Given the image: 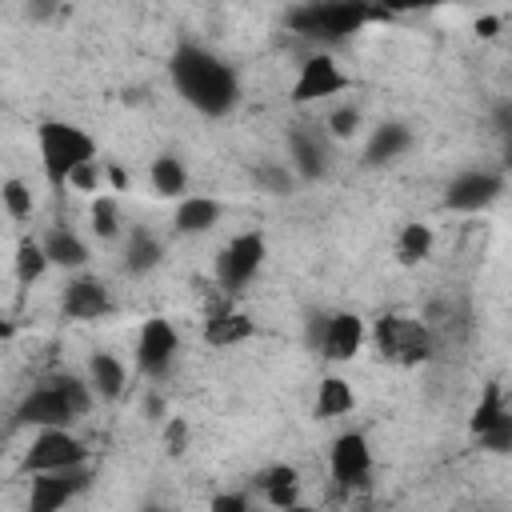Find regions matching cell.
I'll return each mask as SVG.
<instances>
[{
  "instance_id": "6da1fadb",
  "label": "cell",
  "mask_w": 512,
  "mask_h": 512,
  "mask_svg": "<svg viewBox=\"0 0 512 512\" xmlns=\"http://www.w3.org/2000/svg\"><path fill=\"white\" fill-rule=\"evenodd\" d=\"M168 80H172L176 96L208 120H220V116L236 112V104H240L236 68L204 44H192V40L176 44V52L168 56Z\"/></svg>"
},
{
  "instance_id": "7a4b0ae2",
  "label": "cell",
  "mask_w": 512,
  "mask_h": 512,
  "mask_svg": "<svg viewBox=\"0 0 512 512\" xmlns=\"http://www.w3.org/2000/svg\"><path fill=\"white\" fill-rule=\"evenodd\" d=\"M92 384L88 376L76 372H56L40 384H32V392H24V400L16 404V424H32V428H52L64 424L72 428L76 420H84L92 412Z\"/></svg>"
},
{
  "instance_id": "3957f363",
  "label": "cell",
  "mask_w": 512,
  "mask_h": 512,
  "mask_svg": "<svg viewBox=\"0 0 512 512\" xmlns=\"http://www.w3.org/2000/svg\"><path fill=\"white\" fill-rule=\"evenodd\" d=\"M372 20H388V12L376 0H308L288 12L292 32H300L308 40H324V44L348 40Z\"/></svg>"
},
{
  "instance_id": "277c9868",
  "label": "cell",
  "mask_w": 512,
  "mask_h": 512,
  "mask_svg": "<svg viewBox=\"0 0 512 512\" xmlns=\"http://www.w3.org/2000/svg\"><path fill=\"white\" fill-rule=\"evenodd\" d=\"M36 152H40L44 180H48L52 188H64L68 176H72V168L96 156V140H92L80 124H68V120H40V124H36Z\"/></svg>"
},
{
  "instance_id": "5b68a950",
  "label": "cell",
  "mask_w": 512,
  "mask_h": 512,
  "mask_svg": "<svg viewBox=\"0 0 512 512\" xmlns=\"http://www.w3.org/2000/svg\"><path fill=\"white\" fill-rule=\"evenodd\" d=\"M372 344L376 352L388 360V364H400V368H416V364H428L432 352H436V340H432V328L416 316H400V312H388L376 320L372 328Z\"/></svg>"
},
{
  "instance_id": "8992f818",
  "label": "cell",
  "mask_w": 512,
  "mask_h": 512,
  "mask_svg": "<svg viewBox=\"0 0 512 512\" xmlns=\"http://www.w3.org/2000/svg\"><path fill=\"white\" fill-rule=\"evenodd\" d=\"M264 256H268V240L264 232H236L220 252H216V288L220 296H240L256 272L264 268Z\"/></svg>"
},
{
  "instance_id": "52a82bcc",
  "label": "cell",
  "mask_w": 512,
  "mask_h": 512,
  "mask_svg": "<svg viewBox=\"0 0 512 512\" xmlns=\"http://www.w3.org/2000/svg\"><path fill=\"white\" fill-rule=\"evenodd\" d=\"M92 456V448L64 424H52V428H36L24 460H20V472H48V468H68V464H84Z\"/></svg>"
},
{
  "instance_id": "ba28073f",
  "label": "cell",
  "mask_w": 512,
  "mask_h": 512,
  "mask_svg": "<svg viewBox=\"0 0 512 512\" xmlns=\"http://www.w3.org/2000/svg\"><path fill=\"white\" fill-rule=\"evenodd\" d=\"M468 424H472V436L480 440L484 452H496V456L512 452V408H508V396H504L500 380L484 384Z\"/></svg>"
},
{
  "instance_id": "9c48e42d",
  "label": "cell",
  "mask_w": 512,
  "mask_h": 512,
  "mask_svg": "<svg viewBox=\"0 0 512 512\" xmlns=\"http://www.w3.org/2000/svg\"><path fill=\"white\" fill-rule=\"evenodd\" d=\"M176 356H180L176 324L164 320V316H148L140 324V336H136V372L148 376V380H160V376H168Z\"/></svg>"
},
{
  "instance_id": "30bf717a",
  "label": "cell",
  "mask_w": 512,
  "mask_h": 512,
  "mask_svg": "<svg viewBox=\"0 0 512 512\" xmlns=\"http://www.w3.org/2000/svg\"><path fill=\"white\" fill-rule=\"evenodd\" d=\"M364 336H368V328L356 312H332V316L312 320V344L328 364H348L360 352Z\"/></svg>"
},
{
  "instance_id": "8fae6325",
  "label": "cell",
  "mask_w": 512,
  "mask_h": 512,
  "mask_svg": "<svg viewBox=\"0 0 512 512\" xmlns=\"http://www.w3.org/2000/svg\"><path fill=\"white\" fill-rule=\"evenodd\" d=\"M88 484H92V468H88V460H84V464H68V468L32 472L28 508H32V512H56V508L72 504Z\"/></svg>"
},
{
  "instance_id": "7c38bea8",
  "label": "cell",
  "mask_w": 512,
  "mask_h": 512,
  "mask_svg": "<svg viewBox=\"0 0 512 512\" xmlns=\"http://www.w3.org/2000/svg\"><path fill=\"white\" fill-rule=\"evenodd\" d=\"M344 88H352V80L344 76V68L336 64V56L312 52V56H304V64H300L288 100H292V104H316V100L340 96Z\"/></svg>"
},
{
  "instance_id": "4fadbf2b",
  "label": "cell",
  "mask_w": 512,
  "mask_h": 512,
  "mask_svg": "<svg viewBox=\"0 0 512 512\" xmlns=\"http://www.w3.org/2000/svg\"><path fill=\"white\" fill-rule=\"evenodd\" d=\"M504 184H508L504 172H492V168L456 172L444 188V208L448 212H484L504 196Z\"/></svg>"
},
{
  "instance_id": "5bb4252c",
  "label": "cell",
  "mask_w": 512,
  "mask_h": 512,
  "mask_svg": "<svg viewBox=\"0 0 512 512\" xmlns=\"http://www.w3.org/2000/svg\"><path fill=\"white\" fill-rule=\"evenodd\" d=\"M328 472H332V480H336L340 488L364 484L368 472H372V444H368V436L356 432V428L340 432V436L332 440V448H328Z\"/></svg>"
},
{
  "instance_id": "9a60e30c",
  "label": "cell",
  "mask_w": 512,
  "mask_h": 512,
  "mask_svg": "<svg viewBox=\"0 0 512 512\" xmlns=\"http://www.w3.org/2000/svg\"><path fill=\"white\" fill-rule=\"evenodd\" d=\"M60 312L68 320H100L112 312V292L100 276H88V272H76L68 284H64V296H60Z\"/></svg>"
},
{
  "instance_id": "2e32d148",
  "label": "cell",
  "mask_w": 512,
  "mask_h": 512,
  "mask_svg": "<svg viewBox=\"0 0 512 512\" xmlns=\"http://www.w3.org/2000/svg\"><path fill=\"white\" fill-rule=\"evenodd\" d=\"M288 168L296 172V180H320L328 172V144H324V128H288Z\"/></svg>"
},
{
  "instance_id": "e0dca14e",
  "label": "cell",
  "mask_w": 512,
  "mask_h": 512,
  "mask_svg": "<svg viewBox=\"0 0 512 512\" xmlns=\"http://www.w3.org/2000/svg\"><path fill=\"white\" fill-rule=\"evenodd\" d=\"M220 220H224V200L200 196V192H184V196L176 200V212H172V228H176L180 236H204V232H212Z\"/></svg>"
},
{
  "instance_id": "ac0fdd59",
  "label": "cell",
  "mask_w": 512,
  "mask_h": 512,
  "mask_svg": "<svg viewBox=\"0 0 512 512\" xmlns=\"http://www.w3.org/2000/svg\"><path fill=\"white\" fill-rule=\"evenodd\" d=\"M256 332H260L256 320L228 308V300L216 312H208V320H204V344L208 348H236V344H248Z\"/></svg>"
},
{
  "instance_id": "d6986e66",
  "label": "cell",
  "mask_w": 512,
  "mask_h": 512,
  "mask_svg": "<svg viewBox=\"0 0 512 512\" xmlns=\"http://www.w3.org/2000/svg\"><path fill=\"white\" fill-rule=\"evenodd\" d=\"M408 148H412V128L400 124V120H388V124L372 128V136H368V144H364V164H368V168L392 164V160H400Z\"/></svg>"
},
{
  "instance_id": "ffe728a7",
  "label": "cell",
  "mask_w": 512,
  "mask_h": 512,
  "mask_svg": "<svg viewBox=\"0 0 512 512\" xmlns=\"http://www.w3.org/2000/svg\"><path fill=\"white\" fill-rule=\"evenodd\" d=\"M40 244H44V256H48V264L52 268H64V272H80L84 264H88V244L72 232V228H64V224H56V228H48L44 236H40Z\"/></svg>"
},
{
  "instance_id": "44dd1931",
  "label": "cell",
  "mask_w": 512,
  "mask_h": 512,
  "mask_svg": "<svg viewBox=\"0 0 512 512\" xmlns=\"http://www.w3.org/2000/svg\"><path fill=\"white\" fill-rule=\"evenodd\" d=\"M88 384H92L96 400H108V404L120 400L128 392V368H124V360L112 356V352H92L88 356Z\"/></svg>"
},
{
  "instance_id": "7402d4cb",
  "label": "cell",
  "mask_w": 512,
  "mask_h": 512,
  "mask_svg": "<svg viewBox=\"0 0 512 512\" xmlns=\"http://www.w3.org/2000/svg\"><path fill=\"white\" fill-rule=\"evenodd\" d=\"M160 260H164V244L148 232V228H128V236H124V252H120V264H124V272L128 276H148L152 268H160Z\"/></svg>"
},
{
  "instance_id": "603a6c76",
  "label": "cell",
  "mask_w": 512,
  "mask_h": 512,
  "mask_svg": "<svg viewBox=\"0 0 512 512\" xmlns=\"http://www.w3.org/2000/svg\"><path fill=\"white\" fill-rule=\"evenodd\" d=\"M260 492L272 508H296L300 504V472L292 464H272L260 472Z\"/></svg>"
},
{
  "instance_id": "cb8c5ba5",
  "label": "cell",
  "mask_w": 512,
  "mask_h": 512,
  "mask_svg": "<svg viewBox=\"0 0 512 512\" xmlns=\"http://www.w3.org/2000/svg\"><path fill=\"white\" fill-rule=\"evenodd\" d=\"M148 180H152V192H156L160 200H180V196L188 192V168H184V160L172 156V152H160V156L152 160Z\"/></svg>"
},
{
  "instance_id": "d4e9b609",
  "label": "cell",
  "mask_w": 512,
  "mask_h": 512,
  "mask_svg": "<svg viewBox=\"0 0 512 512\" xmlns=\"http://www.w3.org/2000/svg\"><path fill=\"white\" fill-rule=\"evenodd\" d=\"M352 408H356V392H352V384H348L344 376H324L320 388H316V404H312V412H316L320 420H336V416H348Z\"/></svg>"
},
{
  "instance_id": "484cf974",
  "label": "cell",
  "mask_w": 512,
  "mask_h": 512,
  "mask_svg": "<svg viewBox=\"0 0 512 512\" xmlns=\"http://www.w3.org/2000/svg\"><path fill=\"white\" fill-rule=\"evenodd\" d=\"M88 228L96 240H120L124 236V220H120V200L112 192H96L88 204Z\"/></svg>"
},
{
  "instance_id": "4316f807",
  "label": "cell",
  "mask_w": 512,
  "mask_h": 512,
  "mask_svg": "<svg viewBox=\"0 0 512 512\" xmlns=\"http://www.w3.org/2000/svg\"><path fill=\"white\" fill-rule=\"evenodd\" d=\"M48 268H52V264H48V256H44V244H40L36 236H20L16 256H12V272H16V280H20L24 288H32L36 280H44Z\"/></svg>"
},
{
  "instance_id": "83f0119b",
  "label": "cell",
  "mask_w": 512,
  "mask_h": 512,
  "mask_svg": "<svg viewBox=\"0 0 512 512\" xmlns=\"http://www.w3.org/2000/svg\"><path fill=\"white\" fill-rule=\"evenodd\" d=\"M432 244H436V236H432L428 224H404L400 236H396V260L408 264V268L412 264H424L432 256Z\"/></svg>"
},
{
  "instance_id": "f1b7e54d",
  "label": "cell",
  "mask_w": 512,
  "mask_h": 512,
  "mask_svg": "<svg viewBox=\"0 0 512 512\" xmlns=\"http://www.w3.org/2000/svg\"><path fill=\"white\" fill-rule=\"evenodd\" d=\"M0 204H4V212H8L16 224H24V220L36 212V192H32L28 180L8 176V180H0Z\"/></svg>"
},
{
  "instance_id": "f546056e",
  "label": "cell",
  "mask_w": 512,
  "mask_h": 512,
  "mask_svg": "<svg viewBox=\"0 0 512 512\" xmlns=\"http://www.w3.org/2000/svg\"><path fill=\"white\" fill-rule=\"evenodd\" d=\"M252 180H256L268 196H288V192L296 188V172H292L288 164H280V160H260V164L252 168Z\"/></svg>"
},
{
  "instance_id": "4dcf8cb0",
  "label": "cell",
  "mask_w": 512,
  "mask_h": 512,
  "mask_svg": "<svg viewBox=\"0 0 512 512\" xmlns=\"http://www.w3.org/2000/svg\"><path fill=\"white\" fill-rule=\"evenodd\" d=\"M360 132V108L356 104H336L328 116H324V136L332 140H352Z\"/></svg>"
},
{
  "instance_id": "1f68e13d",
  "label": "cell",
  "mask_w": 512,
  "mask_h": 512,
  "mask_svg": "<svg viewBox=\"0 0 512 512\" xmlns=\"http://www.w3.org/2000/svg\"><path fill=\"white\" fill-rule=\"evenodd\" d=\"M68 188H76V192H84V196L104 192V160H100V156H92V160L76 164V168H72V176H68Z\"/></svg>"
},
{
  "instance_id": "d6a6232c",
  "label": "cell",
  "mask_w": 512,
  "mask_h": 512,
  "mask_svg": "<svg viewBox=\"0 0 512 512\" xmlns=\"http://www.w3.org/2000/svg\"><path fill=\"white\" fill-rule=\"evenodd\" d=\"M188 436H192V428H188L184 416H164V420H160V440H164L168 456H180V452L188 448Z\"/></svg>"
},
{
  "instance_id": "836d02e7",
  "label": "cell",
  "mask_w": 512,
  "mask_h": 512,
  "mask_svg": "<svg viewBox=\"0 0 512 512\" xmlns=\"http://www.w3.org/2000/svg\"><path fill=\"white\" fill-rule=\"evenodd\" d=\"M248 496L244 492H220V496H212V508L216 512H248Z\"/></svg>"
},
{
  "instance_id": "e575fe53",
  "label": "cell",
  "mask_w": 512,
  "mask_h": 512,
  "mask_svg": "<svg viewBox=\"0 0 512 512\" xmlns=\"http://www.w3.org/2000/svg\"><path fill=\"white\" fill-rule=\"evenodd\" d=\"M384 12H420V8H432V4H444V0H376Z\"/></svg>"
},
{
  "instance_id": "d590c367",
  "label": "cell",
  "mask_w": 512,
  "mask_h": 512,
  "mask_svg": "<svg viewBox=\"0 0 512 512\" xmlns=\"http://www.w3.org/2000/svg\"><path fill=\"white\" fill-rule=\"evenodd\" d=\"M104 180L112 184V192H124V188L132 184V176H128L120 164H112V160H104Z\"/></svg>"
},
{
  "instance_id": "8d00e7d4",
  "label": "cell",
  "mask_w": 512,
  "mask_h": 512,
  "mask_svg": "<svg viewBox=\"0 0 512 512\" xmlns=\"http://www.w3.org/2000/svg\"><path fill=\"white\" fill-rule=\"evenodd\" d=\"M144 412H148V420H164V396H160V392H148Z\"/></svg>"
},
{
  "instance_id": "74e56055",
  "label": "cell",
  "mask_w": 512,
  "mask_h": 512,
  "mask_svg": "<svg viewBox=\"0 0 512 512\" xmlns=\"http://www.w3.org/2000/svg\"><path fill=\"white\" fill-rule=\"evenodd\" d=\"M476 32H480L484 40H492V36L500 32V16H480V20H476Z\"/></svg>"
},
{
  "instance_id": "f35d334b",
  "label": "cell",
  "mask_w": 512,
  "mask_h": 512,
  "mask_svg": "<svg viewBox=\"0 0 512 512\" xmlns=\"http://www.w3.org/2000/svg\"><path fill=\"white\" fill-rule=\"evenodd\" d=\"M52 4H56V0H36V4H28V12H36V16H48V12H52Z\"/></svg>"
}]
</instances>
